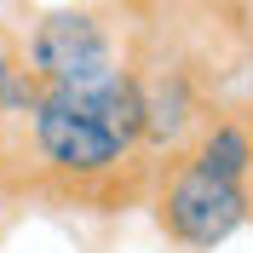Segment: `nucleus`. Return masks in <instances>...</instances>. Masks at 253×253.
<instances>
[{
    "label": "nucleus",
    "instance_id": "nucleus-1",
    "mask_svg": "<svg viewBox=\"0 0 253 253\" xmlns=\"http://www.w3.org/2000/svg\"><path fill=\"white\" fill-rule=\"evenodd\" d=\"M6 126L17 161H29V173L58 184L63 196H126V173H144V156L115 138L75 92H41L23 121Z\"/></svg>",
    "mask_w": 253,
    "mask_h": 253
},
{
    "label": "nucleus",
    "instance_id": "nucleus-2",
    "mask_svg": "<svg viewBox=\"0 0 253 253\" xmlns=\"http://www.w3.org/2000/svg\"><path fill=\"white\" fill-rule=\"evenodd\" d=\"M23 69L41 92H92L110 75H121V41L92 6H58L29 29L23 41Z\"/></svg>",
    "mask_w": 253,
    "mask_h": 253
},
{
    "label": "nucleus",
    "instance_id": "nucleus-3",
    "mask_svg": "<svg viewBox=\"0 0 253 253\" xmlns=\"http://www.w3.org/2000/svg\"><path fill=\"white\" fill-rule=\"evenodd\" d=\"M253 219V190L224 184V178L202 173L196 161H167V173L156 184V224L167 230V242L190 253H213Z\"/></svg>",
    "mask_w": 253,
    "mask_h": 253
},
{
    "label": "nucleus",
    "instance_id": "nucleus-4",
    "mask_svg": "<svg viewBox=\"0 0 253 253\" xmlns=\"http://www.w3.org/2000/svg\"><path fill=\"white\" fill-rule=\"evenodd\" d=\"M138 69V98H144V138H138V156L144 167L150 161H178L190 156V144H196V132H202L207 121H213V110H207L202 86H196V75H190L184 63H132Z\"/></svg>",
    "mask_w": 253,
    "mask_h": 253
},
{
    "label": "nucleus",
    "instance_id": "nucleus-5",
    "mask_svg": "<svg viewBox=\"0 0 253 253\" xmlns=\"http://www.w3.org/2000/svg\"><path fill=\"white\" fill-rule=\"evenodd\" d=\"M202 173L224 178V184H248L253 190V126L242 121V115H213V121L196 132V144H190V156Z\"/></svg>",
    "mask_w": 253,
    "mask_h": 253
},
{
    "label": "nucleus",
    "instance_id": "nucleus-6",
    "mask_svg": "<svg viewBox=\"0 0 253 253\" xmlns=\"http://www.w3.org/2000/svg\"><path fill=\"white\" fill-rule=\"evenodd\" d=\"M35 98H41V86L23 69V41L0 23V121H23L35 110Z\"/></svg>",
    "mask_w": 253,
    "mask_h": 253
},
{
    "label": "nucleus",
    "instance_id": "nucleus-7",
    "mask_svg": "<svg viewBox=\"0 0 253 253\" xmlns=\"http://www.w3.org/2000/svg\"><path fill=\"white\" fill-rule=\"evenodd\" d=\"M12 167H17V150H12V126L0 121V184L12 178Z\"/></svg>",
    "mask_w": 253,
    "mask_h": 253
}]
</instances>
